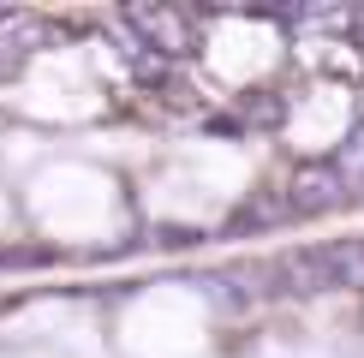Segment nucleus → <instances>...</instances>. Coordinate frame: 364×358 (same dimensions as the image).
Returning a JSON list of instances; mask_svg holds the SVG:
<instances>
[{
  "label": "nucleus",
  "instance_id": "nucleus-1",
  "mask_svg": "<svg viewBox=\"0 0 364 358\" xmlns=\"http://www.w3.org/2000/svg\"><path fill=\"white\" fill-rule=\"evenodd\" d=\"M126 18L144 30L138 48L161 54V60H186L197 48V18H191V12H179V6H132Z\"/></svg>",
  "mask_w": 364,
  "mask_h": 358
},
{
  "label": "nucleus",
  "instance_id": "nucleus-2",
  "mask_svg": "<svg viewBox=\"0 0 364 358\" xmlns=\"http://www.w3.org/2000/svg\"><path fill=\"white\" fill-rule=\"evenodd\" d=\"M287 215H328V209L346 203V179L328 168V161H311V168L293 173V185H287Z\"/></svg>",
  "mask_w": 364,
  "mask_h": 358
},
{
  "label": "nucleus",
  "instance_id": "nucleus-6",
  "mask_svg": "<svg viewBox=\"0 0 364 358\" xmlns=\"http://www.w3.org/2000/svg\"><path fill=\"white\" fill-rule=\"evenodd\" d=\"M239 114H245L251 119V126H281V96H275V90H257V96H245V102H239Z\"/></svg>",
  "mask_w": 364,
  "mask_h": 358
},
{
  "label": "nucleus",
  "instance_id": "nucleus-8",
  "mask_svg": "<svg viewBox=\"0 0 364 358\" xmlns=\"http://www.w3.org/2000/svg\"><path fill=\"white\" fill-rule=\"evenodd\" d=\"M358 48H364V18H358Z\"/></svg>",
  "mask_w": 364,
  "mask_h": 358
},
{
  "label": "nucleus",
  "instance_id": "nucleus-3",
  "mask_svg": "<svg viewBox=\"0 0 364 358\" xmlns=\"http://www.w3.org/2000/svg\"><path fill=\"white\" fill-rule=\"evenodd\" d=\"M311 268H316V287H364V239H346V245H323L311 251Z\"/></svg>",
  "mask_w": 364,
  "mask_h": 358
},
{
  "label": "nucleus",
  "instance_id": "nucleus-7",
  "mask_svg": "<svg viewBox=\"0 0 364 358\" xmlns=\"http://www.w3.org/2000/svg\"><path fill=\"white\" fill-rule=\"evenodd\" d=\"M132 72H138V84H168L173 78V60H161V54H149V48H138V42H132Z\"/></svg>",
  "mask_w": 364,
  "mask_h": 358
},
{
  "label": "nucleus",
  "instance_id": "nucleus-5",
  "mask_svg": "<svg viewBox=\"0 0 364 358\" xmlns=\"http://www.w3.org/2000/svg\"><path fill=\"white\" fill-rule=\"evenodd\" d=\"M328 168H335L346 185H353V179H364V126H353L346 131V143H341V156L328 161Z\"/></svg>",
  "mask_w": 364,
  "mask_h": 358
},
{
  "label": "nucleus",
  "instance_id": "nucleus-4",
  "mask_svg": "<svg viewBox=\"0 0 364 358\" xmlns=\"http://www.w3.org/2000/svg\"><path fill=\"white\" fill-rule=\"evenodd\" d=\"M42 42H48V24L36 12H0V66L6 72H18Z\"/></svg>",
  "mask_w": 364,
  "mask_h": 358
}]
</instances>
